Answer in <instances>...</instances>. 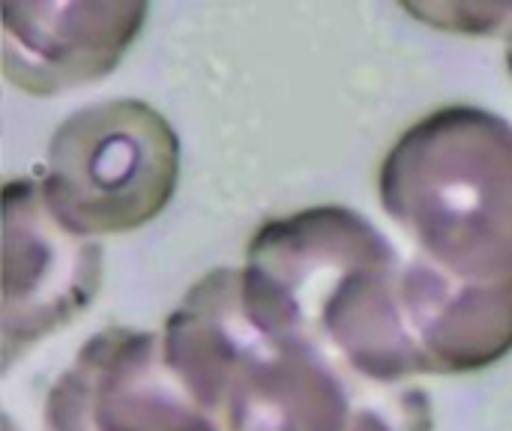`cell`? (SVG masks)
<instances>
[{
    "mask_svg": "<svg viewBox=\"0 0 512 431\" xmlns=\"http://www.w3.org/2000/svg\"><path fill=\"white\" fill-rule=\"evenodd\" d=\"M402 246L351 207L321 204L264 222L240 267L246 315L303 333L372 387L429 378L402 303Z\"/></svg>",
    "mask_w": 512,
    "mask_h": 431,
    "instance_id": "obj_1",
    "label": "cell"
},
{
    "mask_svg": "<svg viewBox=\"0 0 512 431\" xmlns=\"http://www.w3.org/2000/svg\"><path fill=\"white\" fill-rule=\"evenodd\" d=\"M399 246L459 282L512 279V123L477 105L414 120L378 168Z\"/></svg>",
    "mask_w": 512,
    "mask_h": 431,
    "instance_id": "obj_2",
    "label": "cell"
},
{
    "mask_svg": "<svg viewBox=\"0 0 512 431\" xmlns=\"http://www.w3.org/2000/svg\"><path fill=\"white\" fill-rule=\"evenodd\" d=\"M54 219L84 237L129 234L174 201L180 138L144 99H105L60 120L36 177Z\"/></svg>",
    "mask_w": 512,
    "mask_h": 431,
    "instance_id": "obj_3",
    "label": "cell"
},
{
    "mask_svg": "<svg viewBox=\"0 0 512 431\" xmlns=\"http://www.w3.org/2000/svg\"><path fill=\"white\" fill-rule=\"evenodd\" d=\"M102 288V246L66 231L36 177L0 195V375L78 321Z\"/></svg>",
    "mask_w": 512,
    "mask_h": 431,
    "instance_id": "obj_4",
    "label": "cell"
},
{
    "mask_svg": "<svg viewBox=\"0 0 512 431\" xmlns=\"http://www.w3.org/2000/svg\"><path fill=\"white\" fill-rule=\"evenodd\" d=\"M45 431H222L168 375L159 336L108 327L90 336L45 396Z\"/></svg>",
    "mask_w": 512,
    "mask_h": 431,
    "instance_id": "obj_5",
    "label": "cell"
},
{
    "mask_svg": "<svg viewBox=\"0 0 512 431\" xmlns=\"http://www.w3.org/2000/svg\"><path fill=\"white\" fill-rule=\"evenodd\" d=\"M141 0H36L0 6L6 84L51 99L108 78L144 33Z\"/></svg>",
    "mask_w": 512,
    "mask_h": 431,
    "instance_id": "obj_6",
    "label": "cell"
},
{
    "mask_svg": "<svg viewBox=\"0 0 512 431\" xmlns=\"http://www.w3.org/2000/svg\"><path fill=\"white\" fill-rule=\"evenodd\" d=\"M402 303L429 378L483 372L512 354V279L459 282L402 249Z\"/></svg>",
    "mask_w": 512,
    "mask_h": 431,
    "instance_id": "obj_7",
    "label": "cell"
},
{
    "mask_svg": "<svg viewBox=\"0 0 512 431\" xmlns=\"http://www.w3.org/2000/svg\"><path fill=\"white\" fill-rule=\"evenodd\" d=\"M408 15L426 27L459 36H507L512 3H402Z\"/></svg>",
    "mask_w": 512,
    "mask_h": 431,
    "instance_id": "obj_8",
    "label": "cell"
},
{
    "mask_svg": "<svg viewBox=\"0 0 512 431\" xmlns=\"http://www.w3.org/2000/svg\"><path fill=\"white\" fill-rule=\"evenodd\" d=\"M0 431H18V426H15V420L6 414V408H3V396H0Z\"/></svg>",
    "mask_w": 512,
    "mask_h": 431,
    "instance_id": "obj_9",
    "label": "cell"
},
{
    "mask_svg": "<svg viewBox=\"0 0 512 431\" xmlns=\"http://www.w3.org/2000/svg\"><path fill=\"white\" fill-rule=\"evenodd\" d=\"M504 60H507V69H510V78H512V27L507 30V36H504Z\"/></svg>",
    "mask_w": 512,
    "mask_h": 431,
    "instance_id": "obj_10",
    "label": "cell"
},
{
    "mask_svg": "<svg viewBox=\"0 0 512 431\" xmlns=\"http://www.w3.org/2000/svg\"><path fill=\"white\" fill-rule=\"evenodd\" d=\"M0 111H3V87H0ZM0 135H3V117H0Z\"/></svg>",
    "mask_w": 512,
    "mask_h": 431,
    "instance_id": "obj_11",
    "label": "cell"
},
{
    "mask_svg": "<svg viewBox=\"0 0 512 431\" xmlns=\"http://www.w3.org/2000/svg\"><path fill=\"white\" fill-rule=\"evenodd\" d=\"M0 195H3V180H0Z\"/></svg>",
    "mask_w": 512,
    "mask_h": 431,
    "instance_id": "obj_12",
    "label": "cell"
}]
</instances>
